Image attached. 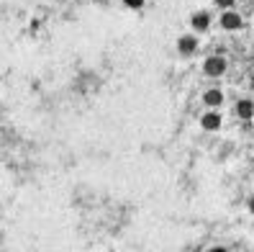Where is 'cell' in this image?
Instances as JSON below:
<instances>
[{
  "label": "cell",
  "mask_w": 254,
  "mask_h": 252,
  "mask_svg": "<svg viewBox=\"0 0 254 252\" xmlns=\"http://www.w3.org/2000/svg\"><path fill=\"white\" fill-rule=\"evenodd\" d=\"M177 49H180V54H192L198 49V39L190 36V34H183L180 39H177Z\"/></svg>",
  "instance_id": "5b68a950"
},
{
  "label": "cell",
  "mask_w": 254,
  "mask_h": 252,
  "mask_svg": "<svg viewBox=\"0 0 254 252\" xmlns=\"http://www.w3.org/2000/svg\"><path fill=\"white\" fill-rule=\"evenodd\" d=\"M190 26L195 28V31H205V28H211V13H208V10H198L195 16L190 18Z\"/></svg>",
  "instance_id": "277c9868"
},
{
  "label": "cell",
  "mask_w": 254,
  "mask_h": 252,
  "mask_svg": "<svg viewBox=\"0 0 254 252\" xmlns=\"http://www.w3.org/2000/svg\"><path fill=\"white\" fill-rule=\"evenodd\" d=\"M221 26L226 28V31H236V28L242 26V16H239L236 10H223V16H221Z\"/></svg>",
  "instance_id": "3957f363"
},
{
  "label": "cell",
  "mask_w": 254,
  "mask_h": 252,
  "mask_svg": "<svg viewBox=\"0 0 254 252\" xmlns=\"http://www.w3.org/2000/svg\"><path fill=\"white\" fill-rule=\"evenodd\" d=\"M221 124H223V118H221V113H218L216 108L205 111V113L200 116V126H203V131H218Z\"/></svg>",
  "instance_id": "7a4b0ae2"
},
{
  "label": "cell",
  "mask_w": 254,
  "mask_h": 252,
  "mask_svg": "<svg viewBox=\"0 0 254 252\" xmlns=\"http://www.w3.org/2000/svg\"><path fill=\"white\" fill-rule=\"evenodd\" d=\"M216 5H218V8H231L234 0H216Z\"/></svg>",
  "instance_id": "ba28073f"
},
{
  "label": "cell",
  "mask_w": 254,
  "mask_h": 252,
  "mask_svg": "<svg viewBox=\"0 0 254 252\" xmlns=\"http://www.w3.org/2000/svg\"><path fill=\"white\" fill-rule=\"evenodd\" d=\"M203 103H205L208 108H218L221 103H223V93L218 90V87H211V90L203 93Z\"/></svg>",
  "instance_id": "8992f818"
},
{
  "label": "cell",
  "mask_w": 254,
  "mask_h": 252,
  "mask_svg": "<svg viewBox=\"0 0 254 252\" xmlns=\"http://www.w3.org/2000/svg\"><path fill=\"white\" fill-rule=\"evenodd\" d=\"M236 113L239 118H244V121H252V116H254V103L249 98H242L236 103Z\"/></svg>",
  "instance_id": "52a82bcc"
},
{
  "label": "cell",
  "mask_w": 254,
  "mask_h": 252,
  "mask_svg": "<svg viewBox=\"0 0 254 252\" xmlns=\"http://www.w3.org/2000/svg\"><path fill=\"white\" fill-rule=\"evenodd\" d=\"M208 252H226V250H223V247H211Z\"/></svg>",
  "instance_id": "30bf717a"
},
{
  "label": "cell",
  "mask_w": 254,
  "mask_h": 252,
  "mask_svg": "<svg viewBox=\"0 0 254 252\" xmlns=\"http://www.w3.org/2000/svg\"><path fill=\"white\" fill-rule=\"evenodd\" d=\"M203 67H205V75H211V78H221L223 72H226L229 62H226L223 57H208Z\"/></svg>",
  "instance_id": "6da1fadb"
},
{
  "label": "cell",
  "mask_w": 254,
  "mask_h": 252,
  "mask_svg": "<svg viewBox=\"0 0 254 252\" xmlns=\"http://www.w3.org/2000/svg\"><path fill=\"white\" fill-rule=\"evenodd\" d=\"M247 206H249V211H252V214H254V196H252V198H249V201H247Z\"/></svg>",
  "instance_id": "9c48e42d"
}]
</instances>
